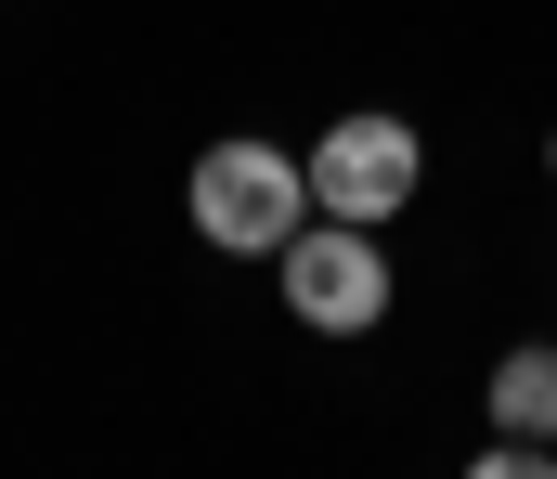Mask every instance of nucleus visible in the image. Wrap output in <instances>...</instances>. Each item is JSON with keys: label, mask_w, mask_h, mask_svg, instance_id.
Wrapping results in <instances>:
<instances>
[{"label": "nucleus", "mask_w": 557, "mask_h": 479, "mask_svg": "<svg viewBox=\"0 0 557 479\" xmlns=\"http://www.w3.org/2000/svg\"><path fill=\"white\" fill-rule=\"evenodd\" d=\"M298 220H311V156H285L260 130H234V143L195 156V234H208L221 260H273Z\"/></svg>", "instance_id": "nucleus-1"}, {"label": "nucleus", "mask_w": 557, "mask_h": 479, "mask_svg": "<svg viewBox=\"0 0 557 479\" xmlns=\"http://www.w3.org/2000/svg\"><path fill=\"white\" fill-rule=\"evenodd\" d=\"M273 273H285V312L311 324V337H376L389 324V260H376V220H298L273 247Z\"/></svg>", "instance_id": "nucleus-2"}, {"label": "nucleus", "mask_w": 557, "mask_h": 479, "mask_svg": "<svg viewBox=\"0 0 557 479\" xmlns=\"http://www.w3.org/2000/svg\"><path fill=\"white\" fill-rule=\"evenodd\" d=\"M416 181H428V143H416V117H389V104H350L311 143V207L324 220H403Z\"/></svg>", "instance_id": "nucleus-3"}, {"label": "nucleus", "mask_w": 557, "mask_h": 479, "mask_svg": "<svg viewBox=\"0 0 557 479\" xmlns=\"http://www.w3.org/2000/svg\"><path fill=\"white\" fill-rule=\"evenodd\" d=\"M493 428H519V441H557V350H545V337H519V350L493 363Z\"/></svg>", "instance_id": "nucleus-4"}, {"label": "nucleus", "mask_w": 557, "mask_h": 479, "mask_svg": "<svg viewBox=\"0 0 557 479\" xmlns=\"http://www.w3.org/2000/svg\"><path fill=\"white\" fill-rule=\"evenodd\" d=\"M545 168H557V143H545Z\"/></svg>", "instance_id": "nucleus-5"}]
</instances>
